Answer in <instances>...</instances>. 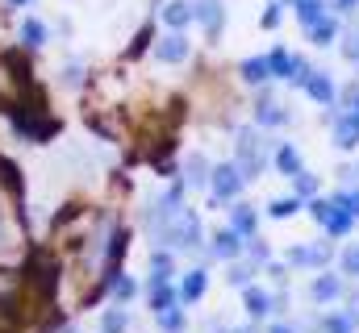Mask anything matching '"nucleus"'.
I'll return each mask as SVG.
<instances>
[{
  "label": "nucleus",
  "instance_id": "1",
  "mask_svg": "<svg viewBox=\"0 0 359 333\" xmlns=\"http://www.w3.org/2000/svg\"><path fill=\"white\" fill-rule=\"evenodd\" d=\"M184 55H188V42H184L180 34H172V38L159 42V59H163V63H180Z\"/></svg>",
  "mask_w": 359,
  "mask_h": 333
},
{
  "label": "nucleus",
  "instance_id": "2",
  "mask_svg": "<svg viewBox=\"0 0 359 333\" xmlns=\"http://www.w3.org/2000/svg\"><path fill=\"white\" fill-rule=\"evenodd\" d=\"M42 42H46V25H42V21H34V17H29V21H25V25H21V46H29V50H38V46H42Z\"/></svg>",
  "mask_w": 359,
  "mask_h": 333
},
{
  "label": "nucleus",
  "instance_id": "3",
  "mask_svg": "<svg viewBox=\"0 0 359 333\" xmlns=\"http://www.w3.org/2000/svg\"><path fill=\"white\" fill-rule=\"evenodd\" d=\"M213 187H217V196H234V192H238V175H234V166H217Z\"/></svg>",
  "mask_w": 359,
  "mask_h": 333
},
{
  "label": "nucleus",
  "instance_id": "4",
  "mask_svg": "<svg viewBox=\"0 0 359 333\" xmlns=\"http://www.w3.org/2000/svg\"><path fill=\"white\" fill-rule=\"evenodd\" d=\"M196 17H201L209 29H217V21H222V8H217L213 0H201V4H196Z\"/></svg>",
  "mask_w": 359,
  "mask_h": 333
},
{
  "label": "nucleus",
  "instance_id": "5",
  "mask_svg": "<svg viewBox=\"0 0 359 333\" xmlns=\"http://www.w3.org/2000/svg\"><path fill=\"white\" fill-rule=\"evenodd\" d=\"M205 292V271H192L188 279H184V300H196Z\"/></svg>",
  "mask_w": 359,
  "mask_h": 333
},
{
  "label": "nucleus",
  "instance_id": "6",
  "mask_svg": "<svg viewBox=\"0 0 359 333\" xmlns=\"http://www.w3.org/2000/svg\"><path fill=\"white\" fill-rule=\"evenodd\" d=\"M192 13H196V8H188V4H172V8H168V25H188V17H192Z\"/></svg>",
  "mask_w": 359,
  "mask_h": 333
},
{
  "label": "nucleus",
  "instance_id": "7",
  "mask_svg": "<svg viewBox=\"0 0 359 333\" xmlns=\"http://www.w3.org/2000/svg\"><path fill=\"white\" fill-rule=\"evenodd\" d=\"M121 330H126V313H117V309H113V313L104 317V333H121Z\"/></svg>",
  "mask_w": 359,
  "mask_h": 333
},
{
  "label": "nucleus",
  "instance_id": "8",
  "mask_svg": "<svg viewBox=\"0 0 359 333\" xmlns=\"http://www.w3.org/2000/svg\"><path fill=\"white\" fill-rule=\"evenodd\" d=\"M243 76H247V80H264V76H268V67H264L259 59H251V63H243Z\"/></svg>",
  "mask_w": 359,
  "mask_h": 333
},
{
  "label": "nucleus",
  "instance_id": "9",
  "mask_svg": "<svg viewBox=\"0 0 359 333\" xmlns=\"http://www.w3.org/2000/svg\"><path fill=\"white\" fill-rule=\"evenodd\" d=\"M222 242H217V254H234L238 250V242H234V234H217Z\"/></svg>",
  "mask_w": 359,
  "mask_h": 333
},
{
  "label": "nucleus",
  "instance_id": "10",
  "mask_svg": "<svg viewBox=\"0 0 359 333\" xmlns=\"http://www.w3.org/2000/svg\"><path fill=\"white\" fill-rule=\"evenodd\" d=\"M134 296V279H117V300H130Z\"/></svg>",
  "mask_w": 359,
  "mask_h": 333
},
{
  "label": "nucleus",
  "instance_id": "11",
  "mask_svg": "<svg viewBox=\"0 0 359 333\" xmlns=\"http://www.w3.org/2000/svg\"><path fill=\"white\" fill-rule=\"evenodd\" d=\"M180 325H184V321H180L176 313H168V317H163V330H168V333H176Z\"/></svg>",
  "mask_w": 359,
  "mask_h": 333
},
{
  "label": "nucleus",
  "instance_id": "12",
  "mask_svg": "<svg viewBox=\"0 0 359 333\" xmlns=\"http://www.w3.org/2000/svg\"><path fill=\"white\" fill-rule=\"evenodd\" d=\"M0 242H4V221H0Z\"/></svg>",
  "mask_w": 359,
  "mask_h": 333
},
{
  "label": "nucleus",
  "instance_id": "13",
  "mask_svg": "<svg viewBox=\"0 0 359 333\" xmlns=\"http://www.w3.org/2000/svg\"><path fill=\"white\" fill-rule=\"evenodd\" d=\"M8 4H25V0H8Z\"/></svg>",
  "mask_w": 359,
  "mask_h": 333
}]
</instances>
